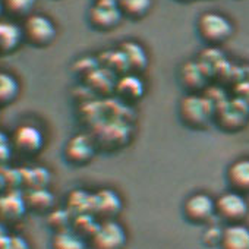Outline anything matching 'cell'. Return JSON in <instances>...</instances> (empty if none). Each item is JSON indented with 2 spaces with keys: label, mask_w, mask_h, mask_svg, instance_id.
Instances as JSON below:
<instances>
[{
  "label": "cell",
  "mask_w": 249,
  "mask_h": 249,
  "mask_svg": "<svg viewBox=\"0 0 249 249\" xmlns=\"http://www.w3.org/2000/svg\"><path fill=\"white\" fill-rule=\"evenodd\" d=\"M24 40L36 47H46L56 38L57 30L54 22L41 14H31L25 18L22 25Z\"/></svg>",
  "instance_id": "cell-4"
},
{
  "label": "cell",
  "mask_w": 249,
  "mask_h": 249,
  "mask_svg": "<svg viewBox=\"0 0 249 249\" xmlns=\"http://www.w3.org/2000/svg\"><path fill=\"white\" fill-rule=\"evenodd\" d=\"M218 249H249V227L243 223L224 226Z\"/></svg>",
  "instance_id": "cell-14"
},
{
  "label": "cell",
  "mask_w": 249,
  "mask_h": 249,
  "mask_svg": "<svg viewBox=\"0 0 249 249\" xmlns=\"http://www.w3.org/2000/svg\"><path fill=\"white\" fill-rule=\"evenodd\" d=\"M52 249H85V240L71 229L56 231L52 239Z\"/></svg>",
  "instance_id": "cell-18"
},
{
  "label": "cell",
  "mask_w": 249,
  "mask_h": 249,
  "mask_svg": "<svg viewBox=\"0 0 249 249\" xmlns=\"http://www.w3.org/2000/svg\"><path fill=\"white\" fill-rule=\"evenodd\" d=\"M12 151H14V148L11 144V138L0 131V167L6 166V163L9 161V159L12 156Z\"/></svg>",
  "instance_id": "cell-27"
},
{
  "label": "cell",
  "mask_w": 249,
  "mask_h": 249,
  "mask_svg": "<svg viewBox=\"0 0 249 249\" xmlns=\"http://www.w3.org/2000/svg\"><path fill=\"white\" fill-rule=\"evenodd\" d=\"M22 173V183L28 186V189H37V188H46L49 183V172L44 167H28L27 172Z\"/></svg>",
  "instance_id": "cell-23"
},
{
  "label": "cell",
  "mask_w": 249,
  "mask_h": 249,
  "mask_svg": "<svg viewBox=\"0 0 249 249\" xmlns=\"http://www.w3.org/2000/svg\"><path fill=\"white\" fill-rule=\"evenodd\" d=\"M91 201L92 194H87L85 191L76 189L68 198V211L76 217L81 214H91Z\"/></svg>",
  "instance_id": "cell-21"
},
{
  "label": "cell",
  "mask_w": 249,
  "mask_h": 249,
  "mask_svg": "<svg viewBox=\"0 0 249 249\" xmlns=\"http://www.w3.org/2000/svg\"><path fill=\"white\" fill-rule=\"evenodd\" d=\"M95 153V141L87 134L73 135L65 145L63 154L68 163L73 166H84L89 163Z\"/></svg>",
  "instance_id": "cell-10"
},
{
  "label": "cell",
  "mask_w": 249,
  "mask_h": 249,
  "mask_svg": "<svg viewBox=\"0 0 249 249\" xmlns=\"http://www.w3.org/2000/svg\"><path fill=\"white\" fill-rule=\"evenodd\" d=\"M11 144L15 151L24 156H36L44 147V135L34 124L24 123L14 131Z\"/></svg>",
  "instance_id": "cell-8"
},
{
  "label": "cell",
  "mask_w": 249,
  "mask_h": 249,
  "mask_svg": "<svg viewBox=\"0 0 249 249\" xmlns=\"http://www.w3.org/2000/svg\"><path fill=\"white\" fill-rule=\"evenodd\" d=\"M116 91H117L119 97H122L123 100L134 103L142 97L144 85L137 75H124L117 81Z\"/></svg>",
  "instance_id": "cell-16"
},
{
  "label": "cell",
  "mask_w": 249,
  "mask_h": 249,
  "mask_svg": "<svg viewBox=\"0 0 249 249\" xmlns=\"http://www.w3.org/2000/svg\"><path fill=\"white\" fill-rule=\"evenodd\" d=\"M27 208L37 211V213H46L50 211L54 202V196L52 192H49L46 188H37V189H28V192L24 195Z\"/></svg>",
  "instance_id": "cell-17"
},
{
  "label": "cell",
  "mask_w": 249,
  "mask_h": 249,
  "mask_svg": "<svg viewBox=\"0 0 249 249\" xmlns=\"http://www.w3.org/2000/svg\"><path fill=\"white\" fill-rule=\"evenodd\" d=\"M25 210V196L18 191H6L0 194V220L2 221L19 220Z\"/></svg>",
  "instance_id": "cell-13"
},
{
  "label": "cell",
  "mask_w": 249,
  "mask_h": 249,
  "mask_svg": "<svg viewBox=\"0 0 249 249\" xmlns=\"http://www.w3.org/2000/svg\"><path fill=\"white\" fill-rule=\"evenodd\" d=\"M182 213L191 224L204 226L215 217V199L205 192H195L183 201Z\"/></svg>",
  "instance_id": "cell-5"
},
{
  "label": "cell",
  "mask_w": 249,
  "mask_h": 249,
  "mask_svg": "<svg viewBox=\"0 0 249 249\" xmlns=\"http://www.w3.org/2000/svg\"><path fill=\"white\" fill-rule=\"evenodd\" d=\"M215 107L198 94H191L185 97L179 104V116L191 129H205L210 122L214 120Z\"/></svg>",
  "instance_id": "cell-1"
},
{
  "label": "cell",
  "mask_w": 249,
  "mask_h": 249,
  "mask_svg": "<svg viewBox=\"0 0 249 249\" xmlns=\"http://www.w3.org/2000/svg\"><path fill=\"white\" fill-rule=\"evenodd\" d=\"M19 94V84L8 72H0V106L12 103Z\"/></svg>",
  "instance_id": "cell-22"
},
{
  "label": "cell",
  "mask_w": 249,
  "mask_h": 249,
  "mask_svg": "<svg viewBox=\"0 0 249 249\" xmlns=\"http://www.w3.org/2000/svg\"><path fill=\"white\" fill-rule=\"evenodd\" d=\"M97 2H103V3H114V5H117V3H119V0H97Z\"/></svg>",
  "instance_id": "cell-29"
},
{
  "label": "cell",
  "mask_w": 249,
  "mask_h": 249,
  "mask_svg": "<svg viewBox=\"0 0 249 249\" xmlns=\"http://www.w3.org/2000/svg\"><path fill=\"white\" fill-rule=\"evenodd\" d=\"M126 231L116 220L100 221L97 230L89 237L92 249H123L126 245Z\"/></svg>",
  "instance_id": "cell-7"
},
{
  "label": "cell",
  "mask_w": 249,
  "mask_h": 249,
  "mask_svg": "<svg viewBox=\"0 0 249 249\" xmlns=\"http://www.w3.org/2000/svg\"><path fill=\"white\" fill-rule=\"evenodd\" d=\"M249 117V108L245 101H230L214 110V122L220 126V129L226 132H236L246 126Z\"/></svg>",
  "instance_id": "cell-6"
},
{
  "label": "cell",
  "mask_w": 249,
  "mask_h": 249,
  "mask_svg": "<svg viewBox=\"0 0 249 249\" xmlns=\"http://www.w3.org/2000/svg\"><path fill=\"white\" fill-rule=\"evenodd\" d=\"M122 17L123 15L119 9V5L103 3V2H95L88 14V19L91 25L100 31L113 30L114 27L119 25Z\"/></svg>",
  "instance_id": "cell-11"
},
{
  "label": "cell",
  "mask_w": 249,
  "mask_h": 249,
  "mask_svg": "<svg viewBox=\"0 0 249 249\" xmlns=\"http://www.w3.org/2000/svg\"><path fill=\"white\" fill-rule=\"evenodd\" d=\"M120 52L124 54V57H126V62H128L129 68L144 69L147 66V62H148L147 53L138 43H134V41L123 43L122 47H120Z\"/></svg>",
  "instance_id": "cell-20"
},
{
  "label": "cell",
  "mask_w": 249,
  "mask_h": 249,
  "mask_svg": "<svg viewBox=\"0 0 249 249\" xmlns=\"http://www.w3.org/2000/svg\"><path fill=\"white\" fill-rule=\"evenodd\" d=\"M249 205L245 195L227 191L215 198V217L227 224H239L248 217Z\"/></svg>",
  "instance_id": "cell-3"
},
{
  "label": "cell",
  "mask_w": 249,
  "mask_h": 249,
  "mask_svg": "<svg viewBox=\"0 0 249 249\" xmlns=\"http://www.w3.org/2000/svg\"><path fill=\"white\" fill-rule=\"evenodd\" d=\"M117 5L123 17L140 19L150 12L153 0H119Z\"/></svg>",
  "instance_id": "cell-19"
},
{
  "label": "cell",
  "mask_w": 249,
  "mask_h": 249,
  "mask_svg": "<svg viewBox=\"0 0 249 249\" xmlns=\"http://www.w3.org/2000/svg\"><path fill=\"white\" fill-rule=\"evenodd\" d=\"M226 180L230 191L249 195V157L231 161L226 170Z\"/></svg>",
  "instance_id": "cell-12"
},
{
  "label": "cell",
  "mask_w": 249,
  "mask_h": 249,
  "mask_svg": "<svg viewBox=\"0 0 249 249\" xmlns=\"http://www.w3.org/2000/svg\"><path fill=\"white\" fill-rule=\"evenodd\" d=\"M183 79L186 82V85L192 87H199L204 84L205 81V72H204V66L199 63H192L189 62L188 65L183 66Z\"/></svg>",
  "instance_id": "cell-25"
},
{
  "label": "cell",
  "mask_w": 249,
  "mask_h": 249,
  "mask_svg": "<svg viewBox=\"0 0 249 249\" xmlns=\"http://www.w3.org/2000/svg\"><path fill=\"white\" fill-rule=\"evenodd\" d=\"M24 41L22 27L12 22L0 19V54H9L15 52Z\"/></svg>",
  "instance_id": "cell-15"
},
{
  "label": "cell",
  "mask_w": 249,
  "mask_h": 249,
  "mask_svg": "<svg viewBox=\"0 0 249 249\" xmlns=\"http://www.w3.org/2000/svg\"><path fill=\"white\" fill-rule=\"evenodd\" d=\"M0 249H30L28 243L19 236H3L0 237Z\"/></svg>",
  "instance_id": "cell-28"
},
{
  "label": "cell",
  "mask_w": 249,
  "mask_h": 249,
  "mask_svg": "<svg viewBox=\"0 0 249 249\" xmlns=\"http://www.w3.org/2000/svg\"><path fill=\"white\" fill-rule=\"evenodd\" d=\"M72 214L68 210H54L49 214V224L56 230V231H62V230H68L71 226L72 220Z\"/></svg>",
  "instance_id": "cell-26"
},
{
  "label": "cell",
  "mask_w": 249,
  "mask_h": 249,
  "mask_svg": "<svg viewBox=\"0 0 249 249\" xmlns=\"http://www.w3.org/2000/svg\"><path fill=\"white\" fill-rule=\"evenodd\" d=\"M196 27L201 38L211 46H218L233 36V25L229 18L217 12L202 14Z\"/></svg>",
  "instance_id": "cell-2"
},
{
  "label": "cell",
  "mask_w": 249,
  "mask_h": 249,
  "mask_svg": "<svg viewBox=\"0 0 249 249\" xmlns=\"http://www.w3.org/2000/svg\"><path fill=\"white\" fill-rule=\"evenodd\" d=\"M122 210V199L113 189H100L92 194L91 214L98 221L114 220Z\"/></svg>",
  "instance_id": "cell-9"
},
{
  "label": "cell",
  "mask_w": 249,
  "mask_h": 249,
  "mask_svg": "<svg viewBox=\"0 0 249 249\" xmlns=\"http://www.w3.org/2000/svg\"><path fill=\"white\" fill-rule=\"evenodd\" d=\"M3 9L14 17H30L36 0H2Z\"/></svg>",
  "instance_id": "cell-24"
},
{
  "label": "cell",
  "mask_w": 249,
  "mask_h": 249,
  "mask_svg": "<svg viewBox=\"0 0 249 249\" xmlns=\"http://www.w3.org/2000/svg\"><path fill=\"white\" fill-rule=\"evenodd\" d=\"M5 9H3V2L0 0V15H2V12H3Z\"/></svg>",
  "instance_id": "cell-30"
}]
</instances>
